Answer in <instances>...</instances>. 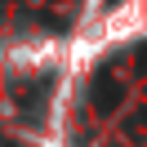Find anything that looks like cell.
<instances>
[{
    "instance_id": "cell-1",
    "label": "cell",
    "mask_w": 147,
    "mask_h": 147,
    "mask_svg": "<svg viewBox=\"0 0 147 147\" xmlns=\"http://www.w3.org/2000/svg\"><path fill=\"white\" fill-rule=\"evenodd\" d=\"M49 89H54V76H36V80H13V85H9V98L18 102L22 111H31V107H36V102L45 98Z\"/></svg>"
},
{
    "instance_id": "cell-2",
    "label": "cell",
    "mask_w": 147,
    "mask_h": 147,
    "mask_svg": "<svg viewBox=\"0 0 147 147\" xmlns=\"http://www.w3.org/2000/svg\"><path fill=\"white\" fill-rule=\"evenodd\" d=\"M120 107V85L111 80V71H98L94 76V111L98 116H111Z\"/></svg>"
},
{
    "instance_id": "cell-3",
    "label": "cell",
    "mask_w": 147,
    "mask_h": 147,
    "mask_svg": "<svg viewBox=\"0 0 147 147\" xmlns=\"http://www.w3.org/2000/svg\"><path fill=\"white\" fill-rule=\"evenodd\" d=\"M0 147H13V143H9V138H0Z\"/></svg>"
}]
</instances>
